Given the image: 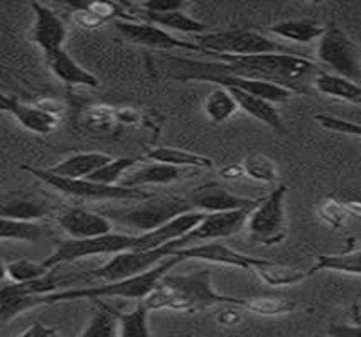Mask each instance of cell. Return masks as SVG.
Returning <instances> with one entry per match:
<instances>
[{
  "mask_svg": "<svg viewBox=\"0 0 361 337\" xmlns=\"http://www.w3.org/2000/svg\"><path fill=\"white\" fill-rule=\"evenodd\" d=\"M140 14L144 23L157 25V27L164 29L167 32L174 31V32L192 34V36H201V34L209 32L208 25L200 23V20H196L195 17L188 15L184 11L167 12V14H152V12L140 11Z\"/></svg>",
  "mask_w": 361,
  "mask_h": 337,
  "instance_id": "cell-25",
  "label": "cell"
},
{
  "mask_svg": "<svg viewBox=\"0 0 361 337\" xmlns=\"http://www.w3.org/2000/svg\"><path fill=\"white\" fill-rule=\"evenodd\" d=\"M176 250L174 241L167 243L156 250H145V251H126V253H118L111 257L105 265L94 270L81 273V280H97V281H118L137 276L140 273H145L157 267L159 263L164 262L166 258L173 257V251Z\"/></svg>",
  "mask_w": 361,
  "mask_h": 337,
  "instance_id": "cell-10",
  "label": "cell"
},
{
  "mask_svg": "<svg viewBox=\"0 0 361 337\" xmlns=\"http://www.w3.org/2000/svg\"><path fill=\"white\" fill-rule=\"evenodd\" d=\"M0 112L14 117L25 130L37 135H49L59 125V115L42 108L41 105H27L17 98L0 93Z\"/></svg>",
  "mask_w": 361,
  "mask_h": 337,
  "instance_id": "cell-18",
  "label": "cell"
},
{
  "mask_svg": "<svg viewBox=\"0 0 361 337\" xmlns=\"http://www.w3.org/2000/svg\"><path fill=\"white\" fill-rule=\"evenodd\" d=\"M139 245L140 234L118 231H111L98 238H90V240H66L42 263L47 270H54L56 267L63 265V263H71L87 257H100V255L115 257V255L126 253V251H137Z\"/></svg>",
  "mask_w": 361,
  "mask_h": 337,
  "instance_id": "cell-7",
  "label": "cell"
},
{
  "mask_svg": "<svg viewBox=\"0 0 361 337\" xmlns=\"http://www.w3.org/2000/svg\"><path fill=\"white\" fill-rule=\"evenodd\" d=\"M56 223L70 236V240H90L115 231V226L109 217L83 208H70L58 212Z\"/></svg>",
  "mask_w": 361,
  "mask_h": 337,
  "instance_id": "cell-16",
  "label": "cell"
},
{
  "mask_svg": "<svg viewBox=\"0 0 361 337\" xmlns=\"http://www.w3.org/2000/svg\"><path fill=\"white\" fill-rule=\"evenodd\" d=\"M120 122V113L110 106H93L87 112L85 123L93 132H110Z\"/></svg>",
  "mask_w": 361,
  "mask_h": 337,
  "instance_id": "cell-38",
  "label": "cell"
},
{
  "mask_svg": "<svg viewBox=\"0 0 361 337\" xmlns=\"http://www.w3.org/2000/svg\"><path fill=\"white\" fill-rule=\"evenodd\" d=\"M345 208L348 211V215L350 216H360L361 217V203H345Z\"/></svg>",
  "mask_w": 361,
  "mask_h": 337,
  "instance_id": "cell-46",
  "label": "cell"
},
{
  "mask_svg": "<svg viewBox=\"0 0 361 337\" xmlns=\"http://www.w3.org/2000/svg\"><path fill=\"white\" fill-rule=\"evenodd\" d=\"M44 59L49 71L66 87L98 88V84H100L97 76L78 65L66 49H59L51 54H46Z\"/></svg>",
  "mask_w": 361,
  "mask_h": 337,
  "instance_id": "cell-21",
  "label": "cell"
},
{
  "mask_svg": "<svg viewBox=\"0 0 361 337\" xmlns=\"http://www.w3.org/2000/svg\"><path fill=\"white\" fill-rule=\"evenodd\" d=\"M243 176L253 179V181L265 182V184H272L279 179V170L275 162L264 153H252V155L245 157L242 162Z\"/></svg>",
  "mask_w": 361,
  "mask_h": 337,
  "instance_id": "cell-33",
  "label": "cell"
},
{
  "mask_svg": "<svg viewBox=\"0 0 361 337\" xmlns=\"http://www.w3.org/2000/svg\"><path fill=\"white\" fill-rule=\"evenodd\" d=\"M295 309V300L287 297H257L245 298L243 310L262 315V317H279L290 314Z\"/></svg>",
  "mask_w": 361,
  "mask_h": 337,
  "instance_id": "cell-32",
  "label": "cell"
},
{
  "mask_svg": "<svg viewBox=\"0 0 361 337\" xmlns=\"http://www.w3.org/2000/svg\"><path fill=\"white\" fill-rule=\"evenodd\" d=\"M150 310L201 312L218 305H236L243 309L245 298L221 295L213 288L212 272L200 270L189 275L167 273L157 287L142 300Z\"/></svg>",
  "mask_w": 361,
  "mask_h": 337,
  "instance_id": "cell-2",
  "label": "cell"
},
{
  "mask_svg": "<svg viewBox=\"0 0 361 337\" xmlns=\"http://www.w3.org/2000/svg\"><path fill=\"white\" fill-rule=\"evenodd\" d=\"M7 279H8V276H7V263L0 260V287H4V285H6Z\"/></svg>",
  "mask_w": 361,
  "mask_h": 337,
  "instance_id": "cell-47",
  "label": "cell"
},
{
  "mask_svg": "<svg viewBox=\"0 0 361 337\" xmlns=\"http://www.w3.org/2000/svg\"><path fill=\"white\" fill-rule=\"evenodd\" d=\"M117 31L130 41L132 44L144 46L149 49L157 51H191V53H203L196 42L183 41L173 36L171 32L164 31V29L157 27V25L144 23V20H134V19H118L115 20ZM204 54V53H203Z\"/></svg>",
  "mask_w": 361,
  "mask_h": 337,
  "instance_id": "cell-13",
  "label": "cell"
},
{
  "mask_svg": "<svg viewBox=\"0 0 361 337\" xmlns=\"http://www.w3.org/2000/svg\"><path fill=\"white\" fill-rule=\"evenodd\" d=\"M195 172V169H183L174 167V165L152 162V164L142 165V167L134 170V172L128 174L127 177H123L120 186L137 187V189H144V187L149 186H169L173 182L191 177Z\"/></svg>",
  "mask_w": 361,
  "mask_h": 337,
  "instance_id": "cell-20",
  "label": "cell"
},
{
  "mask_svg": "<svg viewBox=\"0 0 361 337\" xmlns=\"http://www.w3.org/2000/svg\"><path fill=\"white\" fill-rule=\"evenodd\" d=\"M145 159L159 162V164H167L174 165V167H183V169H212L213 160L209 157L200 155V153L183 151V148H174V147H159L150 151Z\"/></svg>",
  "mask_w": 361,
  "mask_h": 337,
  "instance_id": "cell-27",
  "label": "cell"
},
{
  "mask_svg": "<svg viewBox=\"0 0 361 337\" xmlns=\"http://www.w3.org/2000/svg\"><path fill=\"white\" fill-rule=\"evenodd\" d=\"M140 159L135 157H118V159H111L109 164H105L97 172L92 174L88 179L90 181L98 182V184L105 186H118L122 179L132 167L139 164Z\"/></svg>",
  "mask_w": 361,
  "mask_h": 337,
  "instance_id": "cell-34",
  "label": "cell"
},
{
  "mask_svg": "<svg viewBox=\"0 0 361 337\" xmlns=\"http://www.w3.org/2000/svg\"><path fill=\"white\" fill-rule=\"evenodd\" d=\"M47 268L44 263L32 262V260H14L7 263V276L12 284H27V281L39 280L47 275Z\"/></svg>",
  "mask_w": 361,
  "mask_h": 337,
  "instance_id": "cell-37",
  "label": "cell"
},
{
  "mask_svg": "<svg viewBox=\"0 0 361 337\" xmlns=\"http://www.w3.org/2000/svg\"><path fill=\"white\" fill-rule=\"evenodd\" d=\"M240 307L236 305H225V309L216 314V322L221 326H236L242 321V314L238 312Z\"/></svg>",
  "mask_w": 361,
  "mask_h": 337,
  "instance_id": "cell-43",
  "label": "cell"
},
{
  "mask_svg": "<svg viewBox=\"0 0 361 337\" xmlns=\"http://www.w3.org/2000/svg\"><path fill=\"white\" fill-rule=\"evenodd\" d=\"M186 2L180 0H149V2L140 4V11L152 12V14H167V12L184 11Z\"/></svg>",
  "mask_w": 361,
  "mask_h": 337,
  "instance_id": "cell-41",
  "label": "cell"
},
{
  "mask_svg": "<svg viewBox=\"0 0 361 337\" xmlns=\"http://www.w3.org/2000/svg\"><path fill=\"white\" fill-rule=\"evenodd\" d=\"M204 113L214 123H225L238 112L233 95L226 88H216L204 100Z\"/></svg>",
  "mask_w": 361,
  "mask_h": 337,
  "instance_id": "cell-31",
  "label": "cell"
},
{
  "mask_svg": "<svg viewBox=\"0 0 361 337\" xmlns=\"http://www.w3.org/2000/svg\"><path fill=\"white\" fill-rule=\"evenodd\" d=\"M195 42L206 56H257V54H302L289 46L248 29L209 31L195 36Z\"/></svg>",
  "mask_w": 361,
  "mask_h": 337,
  "instance_id": "cell-5",
  "label": "cell"
},
{
  "mask_svg": "<svg viewBox=\"0 0 361 337\" xmlns=\"http://www.w3.org/2000/svg\"><path fill=\"white\" fill-rule=\"evenodd\" d=\"M188 201L191 204L192 211L209 215V212H228L238 211V209L255 208L259 199L243 198V196L233 194L225 186L218 182H206V184L192 189L188 196Z\"/></svg>",
  "mask_w": 361,
  "mask_h": 337,
  "instance_id": "cell-15",
  "label": "cell"
},
{
  "mask_svg": "<svg viewBox=\"0 0 361 337\" xmlns=\"http://www.w3.org/2000/svg\"><path fill=\"white\" fill-rule=\"evenodd\" d=\"M326 27L314 19H287L270 25L269 32L281 39L295 42V44H309L321 39Z\"/></svg>",
  "mask_w": 361,
  "mask_h": 337,
  "instance_id": "cell-24",
  "label": "cell"
},
{
  "mask_svg": "<svg viewBox=\"0 0 361 337\" xmlns=\"http://www.w3.org/2000/svg\"><path fill=\"white\" fill-rule=\"evenodd\" d=\"M353 319L355 324H361V304L353 307Z\"/></svg>",
  "mask_w": 361,
  "mask_h": 337,
  "instance_id": "cell-48",
  "label": "cell"
},
{
  "mask_svg": "<svg viewBox=\"0 0 361 337\" xmlns=\"http://www.w3.org/2000/svg\"><path fill=\"white\" fill-rule=\"evenodd\" d=\"M329 337H361V324H331Z\"/></svg>",
  "mask_w": 361,
  "mask_h": 337,
  "instance_id": "cell-42",
  "label": "cell"
},
{
  "mask_svg": "<svg viewBox=\"0 0 361 337\" xmlns=\"http://www.w3.org/2000/svg\"><path fill=\"white\" fill-rule=\"evenodd\" d=\"M317 216L321 221H324L326 224L331 226L334 229H341L345 226L348 215L345 203L336 201V199H326L324 203L317 208Z\"/></svg>",
  "mask_w": 361,
  "mask_h": 337,
  "instance_id": "cell-39",
  "label": "cell"
},
{
  "mask_svg": "<svg viewBox=\"0 0 361 337\" xmlns=\"http://www.w3.org/2000/svg\"><path fill=\"white\" fill-rule=\"evenodd\" d=\"M192 208L188 198L176 194L157 196L154 193L144 201L132 203L130 208L106 209L102 215L106 216L114 226H122L128 234H145L161 228L174 217L191 212Z\"/></svg>",
  "mask_w": 361,
  "mask_h": 337,
  "instance_id": "cell-4",
  "label": "cell"
},
{
  "mask_svg": "<svg viewBox=\"0 0 361 337\" xmlns=\"http://www.w3.org/2000/svg\"><path fill=\"white\" fill-rule=\"evenodd\" d=\"M114 159L109 153L103 152H80L73 153L66 159L58 162L53 167H47L46 170L49 174L59 177L68 179H88L92 174L97 172L98 169L103 167L105 164Z\"/></svg>",
  "mask_w": 361,
  "mask_h": 337,
  "instance_id": "cell-22",
  "label": "cell"
},
{
  "mask_svg": "<svg viewBox=\"0 0 361 337\" xmlns=\"http://www.w3.org/2000/svg\"><path fill=\"white\" fill-rule=\"evenodd\" d=\"M46 234L44 226L37 223H19L0 217V240L37 241Z\"/></svg>",
  "mask_w": 361,
  "mask_h": 337,
  "instance_id": "cell-35",
  "label": "cell"
},
{
  "mask_svg": "<svg viewBox=\"0 0 361 337\" xmlns=\"http://www.w3.org/2000/svg\"><path fill=\"white\" fill-rule=\"evenodd\" d=\"M226 89L233 95L236 105H238V108L242 110V112L250 115L252 118L262 122L264 125H267L269 129L277 132V134L281 135L287 134V129L286 125H283L281 113L277 112V108H275L274 103L262 100V98L248 95V93L242 91V89H236V88H226Z\"/></svg>",
  "mask_w": 361,
  "mask_h": 337,
  "instance_id": "cell-23",
  "label": "cell"
},
{
  "mask_svg": "<svg viewBox=\"0 0 361 337\" xmlns=\"http://www.w3.org/2000/svg\"><path fill=\"white\" fill-rule=\"evenodd\" d=\"M173 257H178L180 262L186 260H200V262L214 263V265H225V267H236L242 270L253 272L265 262V258L250 257V255L240 253L221 241H209L200 243V245L186 246V248H179L173 251Z\"/></svg>",
  "mask_w": 361,
  "mask_h": 337,
  "instance_id": "cell-14",
  "label": "cell"
},
{
  "mask_svg": "<svg viewBox=\"0 0 361 337\" xmlns=\"http://www.w3.org/2000/svg\"><path fill=\"white\" fill-rule=\"evenodd\" d=\"M183 263L178 257H169L164 262L159 263L157 267H154L152 270L140 273L137 276H130V279L118 280V281H106V284L93 285V287H85V288H71V290H61V292H53L47 293L42 298L44 305H54L61 304V302H73L80 300V298H92V300H100V298H127V300H139L142 302L145 297L157 287L159 281L162 280V276H166L167 273L176 265Z\"/></svg>",
  "mask_w": 361,
  "mask_h": 337,
  "instance_id": "cell-3",
  "label": "cell"
},
{
  "mask_svg": "<svg viewBox=\"0 0 361 337\" xmlns=\"http://www.w3.org/2000/svg\"><path fill=\"white\" fill-rule=\"evenodd\" d=\"M314 118L317 125L322 127V129L329 132H338V134L358 136V139H361V123L343 120V118L333 117V115H328V113H317Z\"/></svg>",
  "mask_w": 361,
  "mask_h": 337,
  "instance_id": "cell-40",
  "label": "cell"
},
{
  "mask_svg": "<svg viewBox=\"0 0 361 337\" xmlns=\"http://www.w3.org/2000/svg\"><path fill=\"white\" fill-rule=\"evenodd\" d=\"M53 215V208L44 199L32 194L0 196V217L19 223H36Z\"/></svg>",
  "mask_w": 361,
  "mask_h": 337,
  "instance_id": "cell-19",
  "label": "cell"
},
{
  "mask_svg": "<svg viewBox=\"0 0 361 337\" xmlns=\"http://www.w3.org/2000/svg\"><path fill=\"white\" fill-rule=\"evenodd\" d=\"M287 186L281 184L265 198H260L257 206L248 215L245 229L252 241L260 245H279L287 236L286 216Z\"/></svg>",
  "mask_w": 361,
  "mask_h": 337,
  "instance_id": "cell-8",
  "label": "cell"
},
{
  "mask_svg": "<svg viewBox=\"0 0 361 337\" xmlns=\"http://www.w3.org/2000/svg\"><path fill=\"white\" fill-rule=\"evenodd\" d=\"M317 65L328 68L331 75L361 84V56L358 46L338 25L326 27L317 44Z\"/></svg>",
  "mask_w": 361,
  "mask_h": 337,
  "instance_id": "cell-9",
  "label": "cell"
},
{
  "mask_svg": "<svg viewBox=\"0 0 361 337\" xmlns=\"http://www.w3.org/2000/svg\"><path fill=\"white\" fill-rule=\"evenodd\" d=\"M220 70L242 78L265 81L302 95L314 84L322 71L316 61L304 54H257V56H213Z\"/></svg>",
  "mask_w": 361,
  "mask_h": 337,
  "instance_id": "cell-1",
  "label": "cell"
},
{
  "mask_svg": "<svg viewBox=\"0 0 361 337\" xmlns=\"http://www.w3.org/2000/svg\"><path fill=\"white\" fill-rule=\"evenodd\" d=\"M102 310L93 315L92 321L81 332V337H118V322L115 315L110 312L109 307L103 302H98Z\"/></svg>",
  "mask_w": 361,
  "mask_h": 337,
  "instance_id": "cell-36",
  "label": "cell"
},
{
  "mask_svg": "<svg viewBox=\"0 0 361 337\" xmlns=\"http://www.w3.org/2000/svg\"><path fill=\"white\" fill-rule=\"evenodd\" d=\"M56 281L51 276H42L39 280L27 281V284H6L0 287V329L8 322L14 321L17 315L25 310H32L36 307L44 305L42 298L47 293L58 292Z\"/></svg>",
  "mask_w": 361,
  "mask_h": 337,
  "instance_id": "cell-11",
  "label": "cell"
},
{
  "mask_svg": "<svg viewBox=\"0 0 361 337\" xmlns=\"http://www.w3.org/2000/svg\"><path fill=\"white\" fill-rule=\"evenodd\" d=\"M20 169L31 174L46 186L53 187L59 194L68 196L71 199H80V201L90 203H137L144 201L152 196L145 189H137V187L126 186H105L98 182L90 181V179H68L49 174L46 169L32 167V165H20Z\"/></svg>",
  "mask_w": 361,
  "mask_h": 337,
  "instance_id": "cell-6",
  "label": "cell"
},
{
  "mask_svg": "<svg viewBox=\"0 0 361 337\" xmlns=\"http://www.w3.org/2000/svg\"><path fill=\"white\" fill-rule=\"evenodd\" d=\"M322 270L341 272L348 273V275H361V248L341 255H321L309 270V275L312 276L314 273Z\"/></svg>",
  "mask_w": 361,
  "mask_h": 337,
  "instance_id": "cell-30",
  "label": "cell"
},
{
  "mask_svg": "<svg viewBox=\"0 0 361 337\" xmlns=\"http://www.w3.org/2000/svg\"><path fill=\"white\" fill-rule=\"evenodd\" d=\"M17 337H59V334L58 331L53 329V327L46 326V324L32 322L31 326L23 332V334H19Z\"/></svg>",
  "mask_w": 361,
  "mask_h": 337,
  "instance_id": "cell-44",
  "label": "cell"
},
{
  "mask_svg": "<svg viewBox=\"0 0 361 337\" xmlns=\"http://www.w3.org/2000/svg\"><path fill=\"white\" fill-rule=\"evenodd\" d=\"M31 8L34 12L31 37L37 48L44 53V56L54 51L64 49L63 46L68 37V29L61 17L56 14L53 8L39 2H32Z\"/></svg>",
  "mask_w": 361,
  "mask_h": 337,
  "instance_id": "cell-17",
  "label": "cell"
},
{
  "mask_svg": "<svg viewBox=\"0 0 361 337\" xmlns=\"http://www.w3.org/2000/svg\"><path fill=\"white\" fill-rule=\"evenodd\" d=\"M253 208L238 209V211H228V212H209L204 215L203 220L197 223L195 228L183 238L174 241L176 250L186 248V246L200 245V243L209 241H220L225 238L235 236L245 229L248 215H250ZM174 250V251H176Z\"/></svg>",
  "mask_w": 361,
  "mask_h": 337,
  "instance_id": "cell-12",
  "label": "cell"
},
{
  "mask_svg": "<svg viewBox=\"0 0 361 337\" xmlns=\"http://www.w3.org/2000/svg\"><path fill=\"white\" fill-rule=\"evenodd\" d=\"M221 176L226 179H236V177L243 176L242 165H230V167L221 169Z\"/></svg>",
  "mask_w": 361,
  "mask_h": 337,
  "instance_id": "cell-45",
  "label": "cell"
},
{
  "mask_svg": "<svg viewBox=\"0 0 361 337\" xmlns=\"http://www.w3.org/2000/svg\"><path fill=\"white\" fill-rule=\"evenodd\" d=\"M109 310L118 322V337H152L149 329V309L144 302H139L130 312H118L111 307Z\"/></svg>",
  "mask_w": 361,
  "mask_h": 337,
  "instance_id": "cell-29",
  "label": "cell"
},
{
  "mask_svg": "<svg viewBox=\"0 0 361 337\" xmlns=\"http://www.w3.org/2000/svg\"><path fill=\"white\" fill-rule=\"evenodd\" d=\"M312 87L322 93V95L334 98V100H341L346 101V103L361 106V84L355 83V81L341 78V76H334L322 70L316 76Z\"/></svg>",
  "mask_w": 361,
  "mask_h": 337,
  "instance_id": "cell-26",
  "label": "cell"
},
{
  "mask_svg": "<svg viewBox=\"0 0 361 337\" xmlns=\"http://www.w3.org/2000/svg\"><path fill=\"white\" fill-rule=\"evenodd\" d=\"M253 273H255L264 284L270 285V287L295 285L300 284V281H306L309 276H311L309 275V270H300V268L283 265V263L277 262H270V260H265L262 265L253 268Z\"/></svg>",
  "mask_w": 361,
  "mask_h": 337,
  "instance_id": "cell-28",
  "label": "cell"
}]
</instances>
